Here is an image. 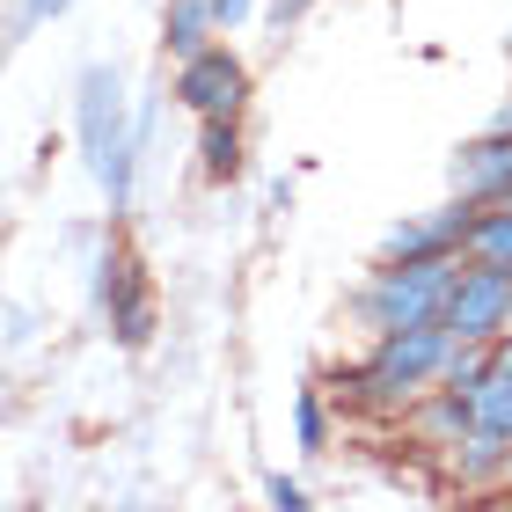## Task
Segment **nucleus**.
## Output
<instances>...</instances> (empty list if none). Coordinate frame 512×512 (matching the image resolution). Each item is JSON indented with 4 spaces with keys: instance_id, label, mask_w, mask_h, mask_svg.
Wrapping results in <instances>:
<instances>
[{
    "instance_id": "3",
    "label": "nucleus",
    "mask_w": 512,
    "mask_h": 512,
    "mask_svg": "<svg viewBox=\"0 0 512 512\" xmlns=\"http://www.w3.org/2000/svg\"><path fill=\"white\" fill-rule=\"evenodd\" d=\"M461 264H403V271H366V286L352 300L359 330L388 337V330H425V322L447 315V286Z\"/></svg>"
},
{
    "instance_id": "4",
    "label": "nucleus",
    "mask_w": 512,
    "mask_h": 512,
    "mask_svg": "<svg viewBox=\"0 0 512 512\" xmlns=\"http://www.w3.org/2000/svg\"><path fill=\"white\" fill-rule=\"evenodd\" d=\"M96 315L118 352H147L161 330V300H154V271L132 242H103L96 256Z\"/></svg>"
},
{
    "instance_id": "17",
    "label": "nucleus",
    "mask_w": 512,
    "mask_h": 512,
    "mask_svg": "<svg viewBox=\"0 0 512 512\" xmlns=\"http://www.w3.org/2000/svg\"><path fill=\"white\" fill-rule=\"evenodd\" d=\"M308 8H315V0H264V22H271V30H293Z\"/></svg>"
},
{
    "instance_id": "13",
    "label": "nucleus",
    "mask_w": 512,
    "mask_h": 512,
    "mask_svg": "<svg viewBox=\"0 0 512 512\" xmlns=\"http://www.w3.org/2000/svg\"><path fill=\"white\" fill-rule=\"evenodd\" d=\"M330 432H337V417L322 403V388H300L293 395V447L300 454H330Z\"/></svg>"
},
{
    "instance_id": "8",
    "label": "nucleus",
    "mask_w": 512,
    "mask_h": 512,
    "mask_svg": "<svg viewBox=\"0 0 512 512\" xmlns=\"http://www.w3.org/2000/svg\"><path fill=\"white\" fill-rule=\"evenodd\" d=\"M447 183H454V198H469V205H505L512 198V132L461 139L454 161H447Z\"/></svg>"
},
{
    "instance_id": "15",
    "label": "nucleus",
    "mask_w": 512,
    "mask_h": 512,
    "mask_svg": "<svg viewBox=\"0 0 512 512\" xmlns=\"http://www.w3.org/2000/svg\"><path fill=\"white\" fill-rule=\"evenodd\" d=\"M81 0H22V15H15V37H30L44 30V22H59V15H74Z\"/></svg>"
},
{
    "instance_id": "6",
    "label": "nucleus",
    "mask_w": 512,
    "mask_h": 512,
    "mask_svg": "<svg viewBox=\"0 0 512 512\" xmlns=\"http://www.w3.org/2000/svg\"><path fill=\"white\" fill-rule=\"evenodd\" d=\"M483 205L469 198H447L439 213H410L388 227V242L374 256V271H403V264H461L469 256V227H476Z\"/></svg>"
},
{
    "instance_id": "14",
    "label": "nucleus",
    "mask_w": 512,
    "mask_h": 512,
    "mask_svg": "<svg viewBox=\"0 0 512 512\" xmlns=\"http://www.w3.org/2000/svg\"><path fill=\"white\" fill-rule=\"evenodd\" d=\"M264 505H271V512H315L308 483H300V476H286V469H264Z\"/></svg>"
},
{
    "instance_id": "11",
    "label": "nucleus",
    "mask_w": 512,
    "mask_h": 512,
    "mask_svg": "<svg viewBox=\"0 0 512 512\" xmlns=\"http://www.w3.org/2000/svg\"><path fill=\"white\" fill-rule=\"evenodd\" d=\"M476 432L469 439H491V447H512V366H498L491 359V374L476 381Z\"/></svg>"
},
{
    "instance_id": "19",
    "label": "nucleus",
    "mask_w": 512,
    "mask_h": 512,
    "mask_svg": "<svg viewBox=\"0 0 512 512\" xmlns=\"http://www.w3.org/2000/svg\"><path fill=\"white\" fill-rule=\"evenodd\" d=\"M110 512H132V505H110Z\"/></svg>"
},
{
    "instance_id": "16",
    "label": "nucleus",
    "mask_w": 512,
    "mask_h": 512,
    "mask_svg": "<svg viewBox=\"0 0 512 512\" xmlns=\"http://www.w3.org/2000/svg\"><path fill=\"white\" fill-rule=\"evenodd\" d=\"M256 15H264V0H213V22H220V37H235V30H249Z\"/></svg>"
},
{
    "instance_id": "5",
    "label": "nucleus",
    "mask_w": 512,
    "mask_h": 512,
    "mask_svg": "<svg viewBox=\"0 0 512 512\" xmlns=\"http://www.w3.org/2000/svg\"><path fill=\"white\" fill-rule=\"evenodd\" d=\"M249 88H256V74H249V59L227 37H213L205 52L169 66V103H183L191 118H242Z\"/></svg>"
},
{
    "instance_id": "10",
    "label": "nucleus",
    "mask_w": 512,
    "mask_h": 512,
    "mask_svg": "<svg viewBox=\"0 0 512 512\" xmlns=\"http://www.w3.org/2000/svg\"><path fill=\"white\" fill-rule=\"evenodd\" d=\"M220 37V22H213V0H169L161 8V59H191V52H205V44Z\"/></svg>"
},
{
    "instance_id": "9",
    "label": "nucleus",
    "mask_w": 512,
    "mask_h": 512,
    "mask_svg": "<svg viewBox=\"0 0 512 512\" xmlns=\"http://www.w3.org/2000/svg\"><path fill=\"white\" fill-rule=\"evenodd\" d=\"M198 176L227 191V183L249 176V139H242V118H198Z\"/></svg>"
},
{
    "instance_id": "2",
    "label": "nucleus",
    "mask_w": 512,
    "mask_h": 512,
    "mask_svg": "<svg viewBox=\"0 0 512 512\" xmlns=\"http://www.w3.org/2000/svg\"><path fill=\"white\" fill-rule=\"evenodd\" d=\"M454 352H461V344H454L447 322H425V330H388V337H374V352L344 374L352 388H337V403L352 395V403H366V410H395V417H403L425 388L447 381Z\"/></svg>"
},
{
    "instance_id": "18",
    "label": "nucleus",
    "mask_w": 512,
    "mask_h": 512,
    "mask_svg": "<svg viewBox=\"0 0 512 512\" xmlns=\"http://www.w3.org/2000/svg\"><path fill=\"white\" fill-rule=\"evenodd\" d=\"M491 359H498V366H512V330H505V337L491 344Z\"/></svg>"
},
{
    "instance_id": "12",
    "label": "nucleus",
    "mask_w": 512,
    "mask_h": 512,
    "mask_svg": "<svg viewBox=\"0 0 512 512\" xmlns=\"http://www.w3.org/2000/svg\"><path fill=\"white\" fill-rule=\"evenodd\" d=\"M469 264L512 271V198H505V205H483V213H476V227H469Z\"/></svg>"
},
{
    "instance_id": "7",
    "label": "nucleus",
    "mask_w": 512,
    "mask_h": 512,
    "mask_svg": "<svg viewBox=\"0 0 512 512\" xmlns=\"http://www.w3.org/2000/svg\"><path fill=\"white\" fill-rule=\"evenodd\" d=\"M439 322L454 330V344H483V352H491V344L512 330V271H491V264H469V256H461Z\"/></svg>"
},
{
    "instance_id": "1",
    "label": "nucleus",
    "mask_w": 512,
    "mask_h": 512,
    "mask_svg": "<svg viewBox=\"0 0 512 512\" xmlns=\"http://www.w3.org/2000/svg\"><path fill=\"white\" fill-rule=\"evenodd\" d=\"M74 147L96 176V191L110 205V220L132 213V183H139V147H147V125L125 96V74L110 59H88L74 74Z\"/></svg>"
}]
</instances>
